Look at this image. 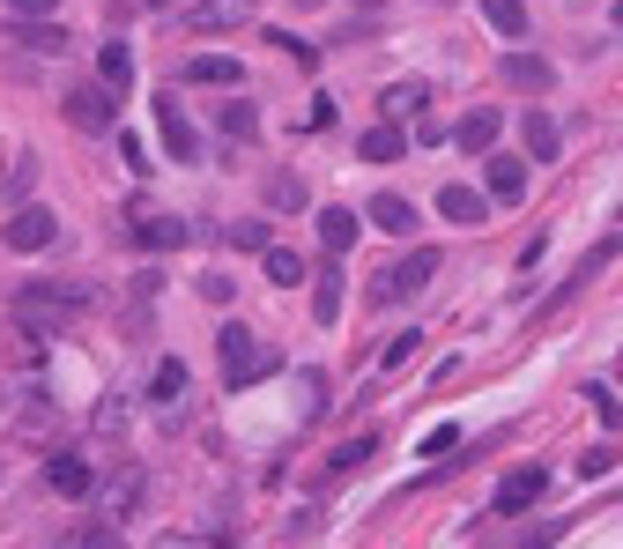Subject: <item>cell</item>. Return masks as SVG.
Returning <instances> with one entry per match:
<instances>
[{
  "mask_svg": "<svg viewBox=\"0 0 623 549\" xmlns=\"http://www.w3.org/2000/svg\"><path fill=\"white\" fill-rule=\"evenodd\" d=\"M89 304H97V290H83V283H23V290L8 297V312H15V327L23 335H60V327H75Z\"/></svg>",
  "mask_w": 623,
  "mask_h": 549,
  "instance_id": "obj_1",
  "label": "cell"
},
{
  "mask_svg": "<svg viewBox=\"0 0 623 549\" xmlns=\"http://www.w3.org/2000/svg\"><path fill=\"white\" fill-rule=\"evenodd\" d=\"M215 357H223V379H230V386H252V379H267V372H275V349L252 335L246 320H230V327L215 335Z\"/></svg>",
  "mask_w": 623,
  "mask_h": 549,
  "instance_id": "obj_2",
  "label": "cell"
},
{
  "mask_svg": "<svg viewBox=\"0 0 623 549\" xmlns=\"http://www.w3.org/2000/svg\"><path fill=\"white\" fill-rule=\"evenodd\" d=\"M431 275H438V253L415 246V253H401L394 267H378V275H372V304H401V297H415Z\"/></svg>",
  "mask_w": 623,
  "mask_h": 549,
  "instance_id": "obj_3",
  "label": "cell"
},
{
  "mask_svg": "<svg viewBox=\"0 0 623 549\" xmlns=\"http://www.w3.org/2000/svg\"><path fill=\"white\" fill-rule=\"evenodd\" d=\"M541 490H549V467H541V461H520V467H504V483H498V498H490V512H498V520H512V512L541 506Z\"/></svg>",
  "mask_w": 623,
  "mask_h": 549,
  "instance_id": "obj_4",
  "label": "cell"
},
{
  "mask_svg": "<svg viewBox=\"0 0 623 549\" xmlns=\"http://www.w3.org/2000/svg\"><path fill=\"white\" fill-rule=\"evenodd\" d=\"M60 112H67V120H75L83 134H104L112 120H120V97H112L104 83H75L67 97H60Z\"/></svg>",
  "mask_w": 623,
  "mask_h": 549,
  "instance_id": "obj_5",
  "label": "cell"
},
{
  "mask_svg": "<svg viewBox=\"0 0 623 549\" xmlns=\"http://www.w3.org/2000/svg\"><path fill=\"white\" fill-rule=\"evenodd\" d=\"M0 238H8V253H45V246L60 238V215H52V209H15Z\"/></svg>",
  "mask_w": 623,
  "mask_h": 549,
  "instance_id": "obj_6",
  "label": "cell"
},
{
  "mask_svg": "<svg viewBox=\"0 0 623 549\" xmlns=\"http://www.w3.org/2000/svg\"><path fill=\"white\" fill-rule=\"evenodd\" d=\"M126 230L149 246V253H171V246H186L194 230H186V215H164V209H134L126 215Z\"/></svg>",
  "mask_w": 623,
  "mask_h": 549,
  "instance_id": "obj_7",
  "label": "cell"
},
{
  "mask_svg": "<svg viewBox=\"0 0 623 549\" xmlns=\"http://www.w3.org/2000/svg\"><path fill=\"white\" fill-rule=\"evenodd\" d=\"M157 127H164V149L178 164H201V141H194V120H186V104H178V89L157 97Z\"/></svg>",
  "mask_w": 623,
  "mask_h": 549,
  "instance_id": "obj_8",
  "label": "cell"
},
{
  "mask_svg": "<svg viewBox=\"0 0 623 549\" xmlns=\"http://www.w3.org/2000/svg\"><path fill=\"white\" fill-rule=\"evenodd\" d=\"M178 23L186 30H238V23H252V0H194V8H178Z\"/></svg>",
  "mask_w": 623,
  "mask_h": 549,
  "instance_id": "obj_9",
  "label": "cell"
},
{
  "mask_svg": "<svg viewBox=\"0 0 623 549\" xmlns=\"http://www.w3.org/2000/svg\"><path fill=\"white\" fill-rule=\"evenodd\" d=\"M498 127H504L498 104H475V112H468V120L453 127V141L468 149V157H490V149H498Z\"/></svg>",
  "mask_w": 623,
  "mask_h": 549,
  "instance_id": "obj_10",
  "label": "cell"
},
{
  "mask_svg": "<svg viewBox=\"0 0 623 549\" xmlns=\"http://www.w3.org/2000/svg\"><path fill=\"white\" fill-rule=\"evenodd\" d=\"M504 83H512V89H535V97H549V89H557V67H549L541 52H504Z\"/></svg>",
  "mask_w": 623,
  "mask_h": 549,
  "instance_id": "obj_11",
  "label": "cell"
},
{
  "mask_svg": "<svg viewBox=\"0 0 623 549\" xmlns=\"http://www.w3.org/2000/svg\"><path fill=\"white\" fill-rule=\"evenodd\" d=\"M97 498H104V512H112L104 527H120V520H134V506H141V467H120V475H112V483H104Z\"/></svg>",
  "mask_w": 623,
  "mask_h": 549,
  "instance_id": "obj_12",
  "label": "cell"
},
{
  "mask_svg": "<svg viewBox=\"0 0 623 549\" xmlns=\"http://www.w3.org/2000/svg\"><path fill=\"white\" fill-rule=\"evenodd\" d=\"M557 141H564V134H557V120H549L541 104H527V120H520V149H527L535 164H549V157H557Z\"/></svg>",
  "mask_w": 623,
  "mask_h": 549,
  "instance_id": "obj_13",
  "label": "cell"
},
{
  "mask_svg": "<svg viewBox=\"0 0 623 549\" xmlns=\"http://www.w3.org/2000/svg\"><path fill=\"white\" fill-rule=\"evenodd\" d=\"M186 83H201V89H238V60H230V52H194V60H186Z\"/></svg>",
  "mask_w": 623,
  "mask_h": 549,
  "instance_id": "obj_14",
  "label": "cell"
},
{
  "mask_svg": "<svg viewBox=\"0 0 623 549\" xmlns=\"http://www.w3.org/2000/svg\"><path fill=\"white\" fill-rule=\"evenodd\" d=\"M483 178H490V194H483V201H520V194H527V157H490Z\"/></svg>",
  "mask_w": 623,
  "mask_h": 549,
  "instance_id": "obj_15",
  "label": "cell"
},
{
  "mask_svg": "<svg viewBox=\"0 0 623 549\" xmlns=\"http://www.w3.org/2000/svg\"><path fill=\"white\" fill-rule=\"evenodd\" d=\"M45 483H52L60 498H89V461L83 453H52V461H45Z\"/></svg>",
  "mask_w": 623,
  "mask_h": 549,
  "instance_id": "obj_16",
  "label": "cell"
},
{
  "mask_svg": "<svg viewBox=\"0 0 623 549\" xmlns=\"http://www.w3.org/2000/svg\"><path fill=\"white\" fill-rule=\"evenodd\" d=\"M438 215L446 223H490V201L475 186H438Z\"/></svg>",
  "mask_w": 623,
  "mask_h": 549,
  "instance_id": "obj_17",
  "label": "cell"
},
{
  "mask_svg": "<svg viewBox=\"0 0 623 549\" xmlns=\"http://www.w3.org/2000/svg\"><path fill=\"white\" fill-rule=\"evenodd\" d=\"M312 320H320V327L341 320V260H327V267L312 275Z\"/></svg>",
  "mask_w": 623,
  "mask_h": 549,
  "instance_id": "obj_18",
  "label": "cell"
},
{
  "mask_svg": "<svg viewBox=\"0 0 623 549\" xmlns=\"http://www.w3.org/2000/svg\"><path fill=\"white\" fill-rule=\"evenodd\" d=\"M431 104V83H386V97H378V112H386V127H401L409 112H423Z\"/></svg>",
  "mask_w": 623,
  "mask_h": 549,
  "instance_id": "obj_19",
  "label": "cell"
},
{
  "mask_svg": "<svg viewBox=\"0 0 623 549\" xmlns=\"http://www.w3.org/2000/svg\"><path fill=\"white\" fill-rule=\"evenodd\" d=\"M320 246H327V260L349 253L357 246V209H320Z\"/></svg>",
  "mask_w": 623,
  "mask_h": 549,
  "instance_id": "obj_20",
  "label": "cell"
},
{
  "mask_svg": "<svg viewBox=\"0 0 623 549\" xmlns=\"http://www.w3.org/2000/svg\"><path fill=\"white\" fill-rule=\"evenodd\" d=\"M215 127L230 134V141H252V134H260V112H252V97H223V104H215Z\"/></svg>",
  "mask_w": 623,
  "mask_h": 549,
  "instance_id": "obj_21",
  "label": "cell"
},
{
  "mask_svg": "<svg viewBox=\"0 0 623 549\" xmlns=\"http://www.w3.org/2000/svg\"><path fill=\"white\" fill-rule=\"evenodd\" d=\"M372 223H378V230H394V238H415V201L378 194V201H372Z\"/></svg>",
  "mask_w": 623,
  "mask_h": 549,
  "instance_id": "obj_22",
  "label": "cell"
},
{
  "mask_svg": "<svg viewBox=\"0 0 623 549\" xmlns=\"http://www.w3.org/2000/svg\"><path fill=\"white\" fill-rule=\"evenodd\" d=\"M357 149H364V157H372V164H401V157H409V134H401V127H386V120H378V127L364 134V141H357Z\"/></svg>",
  "mask_w": 623,
  "mask_h": 549,
  "instance_id": "obj_23",
  "label": "cell"
},
{
  "mask_svg": "<svg viewBox=\"0 0 623 549\" xmlns=\"http://www.w3.org/2000/svg\"><path fill=\"white\" fill-rule=\"evenodd\" d=\"M97 83L112 89V97H120V89L134 83V52H126L120 38H112V45H104V52H97Z\"/></svg>",
  "mask_w": 623,
  "mask_h": 549,
  "instance_id": "obj_24",
  "label": "cell"
},
{
  "mask_svg": "<svg viewBox=\"0 0 623 549\" xmlns=\"http://www.w3.org/2000/svg\"><path fill=\"white\" fill-rule=\"evenodd\" d=\"M372 453H378V431H357V438H341L327 453V475H349V467H364Z\"/></svg>",
  "mask_w": 623,
  "mask_h": 549,
  "instance_id": "obj_25",
  "label": "cell"
},
{
  "mask_svg": "<svg viewBox=\"0 0 623 549\" xmlns=\"http://www.w3.org/2000/svg\"><path fill=\"white\" fill-rule=\"evenodd\" d=\"M8 38H15V45H30V52H67V30H60L52 15H45V23H15Z\"/></svg>",
  "mask_w": 623,
  "mask_h": 549,
  "instance_id": "obj_26",
  "label": "cell"
},
{
  "mask_svg": "<svg viewBox=\"0 0 623 549\" xmlns=\"http://www.w3.org/2000/svg\"><path fill=\"white\" fill-rule=\"evenodd\" d=\"M483 15L498 38H527V0H483Z\"/></svg>",
  "mask_w": 623,
  "mask_h": 549,
  "instance_id": "obj_27",
  "label": "cell"
},
{
  "mask_svg": "<svg viewBox=\"0 0 623 549\" xmlns=\"http://www.w3.org/2000/svg\"><path fill=\"white\" fill-rule=\"evenodd\" d=\"M67 549H126L120 527H104V520H83L75 535H67Z\"/></svg>",
  "mask_w": 623,
  "mask_h": 549,
  "instance_id": "obj_28",
  "label": "cell"
},
{
  "mask_svg": "<svg viewBox=\"0 0 623 549\" xmlns=\"http://www.w3.org/2000/svg\"><path fill=\"white\" fill-rule=\"evenodd\" d=\"M260 260H267V283H283V290H297V283H304V260L283 253V246H267Z\"/></svg>",
  "mask_w": 623,
  "mask_h": 549,
  "instance_id": "obj_29",
  "label": "cell"
},
{
  "mask_svg": "<svg viewBox=\"0 0 623 549\" xmlns=\"http://www.w3.org/2000/svg\"><path fill=\"white\" fill-rule=\"evenodd\" d=\"M157 401H186V357H164V364H157Z\"/></svg>",
  "mask_w": 623,
  "mask_h": 549,
  "instance_id": "obj_30",
  "label": "cell"
},
{
  "mask_svg": "<svg viewBox=\"0 0 623 549\" xmlns=\"http://www.w3.org/2000/svg\"><path fill=\"white\" fill-rule=\"evenodd\" d=\"M267 209H304V178H297V171H275V178H267Z\"/></svg>",
  "mask_w": 623,
  "mask_h": 549,
  "instance_id": "obj_31",
  "label": "cell"
},
{
  "mask_svg": "<svg viewBox=\"0 0 623 549\" xmlns=\"http://www.w3.org/2000/svg\"><path fill=\"white\" fill-rule=\"evenodd\" d=\"M230 246H238V253H267V223H260V215H238V223H230Z\"/></svg>",
  "mask_w": 623,
  "mask_h": 549,
  "instance_id": "obj_32",
  "label": "cell"
},
{
  "mask_svg": "<svg viewBox=\"0 0 623 549\" xmlns=\"http://www.w3.org/2000/svg\"><path fill=\"white\" fill-rule=\"evenodd\" d=\"M297 386H304V416H320V409H327V372H312V364H304Z\"/></svg>",
  "mask_w": 623,
  "mask_h": 549,
  "instance_id": "obj_33",
  "label": "cell"
},
{
  "mask_svg": "<svg viewBox=\"0 0 623 549\" xmlns=\"http://www.w3.org/2000/svg\"><path fill=\"white\" fill-rule=\"evenodd\" d=\"M460 446V431L453 423H438V431H431V438H423V461H446V453H453Z\"/></svg>",
  "mask_w": 623,
  "mask_h": 549,
  "instance_id": "obj_34",
  "label": "cell"
},
{
  "mask_svg": "<svg viewBox=\"0 0 623 549\" xmlns=\"http://www.w3.org/2000/svg\"><path fill=\"white\" fill-rule=\"evenodd\" d=\"M409 357H415V335H394V341H386V349H378V364H386V372H401Z\"/></svg>",
  "mask_w": 623,
  "mask_h": 549,
  "instance_id": "obj_35",
  "label": "cell"
},
{
  "mask_svg": "<svg viewBox=\"0 0 623 549\" xmlns=\"http://www.w3.org/2000/svg\"><path fill=\"white\" fill-rule=\"evenodd\" d=\"M616 467V446H594V453H580V475L594 483V475H609Z\"/></svg>",
  "mask_w": 623,
  "mask_h": 549,
  "instance_id": "obj_36",
  "label": "cell"
},
{
  "mask_svg": "<svg viewBox=\"0 0 623 549\" xmlns=\"http://www.w3.org/2000/svg\"><path fill=\"white\" fill-rule=\"evenodd\" d=\"M52 8H60V0H8V15H15V23H45Z\"/></svg>",
  "mask_w": 623,
  "mask_h": 549,
  "instance_id": "obj_37",
  "label": "cell"
},
{
  "mask_svg": "<svg viewBox=\"0 0 623 549\" xmlns=\"http://www.w3.org/2000/svg\"><path fill=\"white\" fill-rule=\"evenodd\" d=\"M586 394H594V409H601V423H609V431H616V386L601 379V386H586Z\"/></svg>",
  "mask_w": 623,
  "mask_h": 549,
  "instance_id": "obj_38",
  "label": "cell"
},
{
  "mask_svg": "<svg viewBox=\"0 0 623 549\" xmlns=\"http://www.w3.org/2000/svg\"><path fill=\"white\" fill-rule=\"evenodd\" d=\"M290 8H297V15H304V8H320V0H290Z\"/></svg>",
  "mask_w": 623,
  "mask_h": 549,
  "instance_id": "obj_39",
  "label": "cell"
},
{
  "mask_svg": "<svg viewBox=\"0 0 623 549\" xmlns=\"http://www.w3.org/2000/svg\"><path fill=\"white\" fill-rule=\"evenodd\" d=\"M149 8H171V0H149Z\"/></svg>",
  "mask_w": 623,
  "mask_h": 549,
  "instance_id": "obj_40",
  "label": "cell"
},
{
  "mask_svg": "<svg viewBox=\"0 0 623 549\" xmlns=\"http://www.w3.org/2000/svg\"><path fill=\"white\" fill-rule=\"evenodd\" d=\"M0 164H8V149H0Z\"/></svg>",
  "mask_w": 623,
  "mask_h": 549,
  "instance_id": "obj_41",
  "label": "cell"
},
{
  "mask_svg": "<svg viewBox=\"0 0 623 549\" xmlns=\"http://www.w3.org/2000/svg\"><path fill=\"white\" fill-rule=\"evenodd\" d=\"M438 8H453V0H438Z\"/></svg>",
  "mask_w": 623,
  "mask_h": 549,
  "instance_id": "obj_42",
  "label": "cell"
},
{
  "mask_svg": "<svg viewBox=\"0 0 623 549\" xmlns=\"http://www.w3.org/2000/svg\"><path fill=\"white\" fill-rule=\"evenodd\" d=\"M364 8H372V0H364Z\"/></svg>",
  "mask_w": 623,
  "mask_h": 549,
  "instance_id": "obj_43",
  "label": "cell"
}]
</instances>
